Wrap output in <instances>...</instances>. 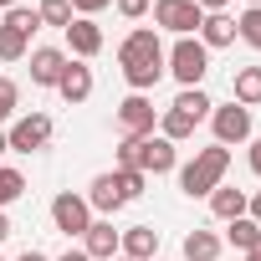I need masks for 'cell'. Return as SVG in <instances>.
I'll return each mask as SVG.
<instances>
[{
	"label": "cell",
	"mask_w": 261,
	"mask_h": 261,
	"mask_svg": "<svg viewBox=\"0 0 261 261\" xmlns=\"http://www.w3.org/2000/svg\"><path fill=\"white\" fill-rule=\"evenodd\" d=\"M118 67H123V77H128L134 92H149V87L164 77V46H159V36H154L149 26L128 31L123 46H118Z\"/></svg>",
	"instance_id": "6da1fadb"
},
{
	"label": "cell",
	"mask_w": 261,
	"mask_h": 261,
	"mask_svg": "<svg viewBox=\"0 0 261 261\" xmlns=\"http://www.w3.org/2000/svg\"><path fill=\"white\" fill-rule=\"evenodd\" d=\"M225 169H230V149L210 144V149H200V154H195V159L179 169V190H185L190 200L215 195V190H220V179H225Z\"/></svg>",
	"instance_id": "7a4b0ae2"
},
{
	"label": "cell",
	"mask_w": 261,
	"mask_h": 261,
	"mask_svg": "<svg viewBox=\"0 0 261 261\" xmlns=\"http://www.w3.org/2000/svg\"><path fill=\"white\" fill-rule=\"evenodd\" d=\"M164 62H169V72L179 77V87H200L205 72H210V51L200 46V36H179L174 51H169Z\"/></svg>",
	"instance_id": "3957f363"
},
{
	"label": "cell",
	"mask_w": 261,
	"mask_h": 261,
	"mask_svg": "<svg viewBox=\"0 0 261 261\" xmlns=\"http://www.w3.org/2000/svg\"><path fill=\"white\" fill-rule=\"evenodd\" d=\"M154 123H159V113H154V102H149L144 92H128V97L118 102V128H123V139H149Z\"/></svg>",
	"instance_id": "277c9868"
},
{
	"label": "cell",
	"mask_w": 261,
	"mask_h": 261,
	"mask_svg": "<svg viewBox=\"0 0 261 261\" xmlns=\"http://www.w3.org/2000/svg\"><path fill=\"white\" fill-rule=\"evenodd\" d=\"M6 144H11L16 154H36V149H46V144H51V118H46V113H26V118H16L11 134H6Z\"/></svg>",
	"instance_id": "5b68a950"
},
{
	"label": "cell",
	"mask_w": 261,
	"mask_h": 261,
	"mask_svg": "<svg viewBox=\"0 0 261 261\" xmlns=\"http://www.w3.org/2000/svg\"><path fill=\"white\" fill-rule=\"evenodd\" d=\"M210 123H215V144H220V149H230V144H246V139H251V108H241V102L210 108Z\"/></svg>",
	"instance_id": "8992f818"
},
{
	"label": "cell",
	"mask_w": 261,
	"mask_h": 261,
	"mask_svg": "<svg viewBox=\"0 0 261 261\" xmlns=\"http://www.w3.org/2000/svg\"><path fill=\"white\" fill-rule=\"evenodd\" d=\"M51 220H57V230L62 236H87V225H92V205H87V195H57L51 200Z\"/></svg>",
	"instance_id": "52a82bcc"
},
{
	"label": "cell",
	"mask_w": 261,
	"mask_h": 261,
	"mask_svg": "<svg viewBox=\"0 0 261 261\" xmlns=\"http://www.w3.org/2000/svg\"><path fill=\"white\" fill-rule=\"evenodd\" d=\"M154 21L164 31H174V36H190V31H200L205 11L195 6V0H154Z\"/></svg>",
	"instance_id": "ba28073f"
},
{
	"label": "cell",
	"mask_w": 261,
	"mask_h": 261,
	"mask_svg": "<svg viewBox=\"0 0 261 261\" xmlns=\"http://www.w3.org/2000/svg\"><path fill=\"white\" fill-rule=\"evenodd\" d=\"M67 62H72L67 51H57V46H36V51H31V82H36V87H57L62 72H67Z\"/></svg>",
	"instance_id": "9c48e42d"
},
{
	"label": "cell",
	"mask_w": 261,
	"mask_h": 261,
	"mask_svg": "<svg viewBox=\"0 0 261 261\" xmlns=\"http://www.w3.org/2000/svg\"><path fill=\"white\" fill-rule=\"evenodd\" d=\"M67 46H72V57H97L102 51V26L97 21H87V16H77L72 26H67Z\"/></svg>",
	"instance_id": "30bf717a"
},
{
	"label": "cell",
	"mask_w": 261,
	"mask_h": 261,
	"mask_svg": "<svg viewBox=\"0 0 261 261\" xmlns=\"http://www.w3.org/2000/svg\"><path fill=\"white\" fill-rule=\"evenodd\" d=\"M139 169L144 174H169L174 169V144L169 139H154V134L139 139Z\"/></svg>",
	"instance_id": "8fae6325"
},
{
	"label": "cell",
	"mask_w": 261,
	"mask_h": 261,
	"mask_svg": "<svg viewBox=\"0 0 261 261\" xmlns=\"http://www.w3.org/2000/svg\"><path fill=\"white\" fill-rule=\"evenodd\" d=\"M82 241H87V256L92 261H113L118 246H123V230H113V220H92Z\"/></svg>",
	"instance_id": "7c38bea8"
},
{
	"label": "cell",
	"mask_w": 261,
	"mask_h": 261,
	"mask_svg": "<svg viewBox=\"0 0 261 261\" xmlns=\"http://www.w3.org/2000/svg\"><path fill=\"white\" fill-rule=\"evenodd\" d=\"M118 256H128V261H154V256H159V230H154V225H134V230H123Z\"/></svg>",
	"instance_id": "4fadbf2b"
},
{
	"label": "cell",
	"mask_w": 261,
	"mask_h": 261,
	"mask_svg": "<svg viewBox=\"0 0 261 261\" xmlns=\"http://www.w3.org/2000/svg\"><path fill=\"white\" fill-rule=\"evenodd\" d=\"M230 41H236V21H230L225 11H215V16H205V21H200V46H205V51L230 46Z\"/></svg>",
	"instance_id": "5bb4252c"
},
{
	"label": "cell",
	"mask_w": 261,
	"mask_h": 261,
	"mask_svg": "<svg viewBox=\"0 0 261 261\" xmlns=\"http://www.w3.org/2000/svg\"><path fill=\"white\" fill-rule=\"evenodd\" d=\"M57 92H62L67 102H87V97H92V72H87L82 62H67V72H62Z\"/></svg>",
	"instance_id": "9a60e30c"
},
{
	"label": "cell",
	"mask_w": 261,
	"mask_h": 261,
	"mask_svg": "<svg viewBox=\"0 0 261 261\" xmlns=\"http://www.w3.org/2000/svg\"><path fill=\"white\" fill-rule=\"evenodd\" d=\"M87 205H92V210H102V215H118V210H123L118 179H113V174H97V179L87 185Z\"/></svg>",
	"instance_id": "2e32d148"
},
{
	"label": "cell",
	"mask_w": 261,
	"mask_h": 261,
	"mask_svg": "<svg viewBox=\"0 0 261 261\" xmlns=\"http://www.w3.org/2000/svg\"><path fill=\"white\" fill-rule=\"evenodd\" d=\"M210 215H215V220H241V215H246V190L220 185V190L210 195Z\"/></svg>",
	"instance_id": "e0dca14e"
},
{
	"label": "cell",
	"mask_w": 261,
	"mask_h": 261,
	"mask_svg": "<svg viewBox=\"0 0 261 261\" xmlns=\"http://www.w3.org/2000/svg\"><path fill=\"white\" fill-rule=\"evenodd\" d=\"M230 92H236L241 108H256V102H261V67H241V72L230 77Z\"/></svg>",
	"instance_id": "ac0fdd59"
},
{
	"label": "cell",
	"mask_w": 261,
	"mask_h": 261,
	"mask_svg": "<svg viewBox=\"0 0 261 261\" xmlns=\"http://www.w3.org/2000/svg\"><path fill=\"white\" fill-rule=\"evenodd\" d=\"M220 256V236L215 230H190L185 236V261H215Z\"/></svg>",
	"instance_id": "d6986e66"
},
{
	"label": "cell",
	"mask_w": 261,
	"mask_h": 261,
	"mask_svg": "<svg viewBox=\"0 0 261 261\" xmlns=\"http://www.w3.org/2000/svg\"><path fill=\"white\" fill-rule=\"evenodd\" d=\"M190 134H195V118L179 113V108H164V118H159V139L179 144V139H190Z\"/></svg>",
	"instance_id": "ffe728a7"
},
{
	"label": "cell",
	"mask_w": 261,
	"mask_h": 261,
	"mask_svg": "<svg viewBox=\"0 0 261 261\" xmlns=\"http://www.w3.org/2000/svg\"><path fill=\"white\" fill-rule=\"evenodd\" d=\"M225 241H230V246H241V251H251V246L261 241V225H256L251 215H241V220H225Z\"/></svg>",
	"instance_id": "44dd1931"
},
{
	"label": "cell",
	"mask_w": 261,
	"mask_h": 261,
	"mask_svg": "<svg viewBox=\"0 0 261 261\" xmlns=\"http://www.w3.org/2000/svg\"><path fill=\"white\" fill-rule=\"evenodd\" d=\"M174 108H179V113H190V118L200 123V118H210V108H215V102H210V97H205L200 87H185V92L174 97Z\"/></svg>",
	"instance_id": "7402d4cb"
},
{
	"label": "cell",
	"mask_w": 261,
	"mask_h": 261,
	"mask_svg": "<svg viewBox=\"0 0 261 261\" xmlns=\"http://www.w3.org/2000/svg\"><path fill=\"white\" fill-rule=\"evenodd\" d=\"M36 16H41V26H72V0H41L36 6Z\"/></svg>",
	"instance_id": "603a6c76"
},
{
	"label": "cell",
	"mask_w": 261,
	"mask_h": 261,
	"mask_svg": "<svg viewBox=\"0 0 261 261\" xmlns=\"http://www.w3.org/2000/svg\"><path fill=\"white\" fill-rule=\"evenodd\" d=\"M26 195V174L21 169H6V164H0V210H6L11 200H21Z\"/></svg>",
	"instance_id": "cb8c5ba5"
},
{
	"label": "cell",
	"mask_w": 261,
	"mask_h": 261,
	"mask_svg": "<svg viewBox=\"0 0 261 261\" xmlns=\"http://www.w3.org/2000/svg\"><path fill=\"white\" fill-rule=\"evenodd\" d=\"M26 41L31 36H21L16 26H0V62H21L26 57Z\"/></svg>",
	"instance_id": "d4e9b609"
},
{
	"label": "cell",
	"mask_w": 261,
	"mask_h": 261,
	"mask_svg": "<svg viewBox=\"0 0 261 261\" xmlns=\"http://www.w3.org/2000/svg\"><path fill=\"white\" fill-rule=\"evenodd\" d=\"M113 179H118V195H123V205H128V200H139V195H144V185H149V174H144V169H118Z\"/></svg>",
	"instance_id": "484cf974"
},
{
	"label": "cell",
	"mask_w": 261,
	"mask_h": 261,
	"mask_svg": "<svg viewBox=\"0 0 261 261\" xmlns=\"http://www.w3.org/2000/svg\"><path fill=\"white\" fill-rule=\"evenodd\" d=\"M236 36H241L246 46H256V51H261V6H251V11L236 21Z\"/></svg>",
	"instance_id": "4316f807"
},
{
	"label": "cell",
	"mask_w": 261,
	"mask_h": 261,
	"mask_svg": "<svg viewBox=\"0 0 261 261\" xmlns=\"http://www.w3.org/2000/svg\"><path fill=\"white\" fill-rule=\"evenodd\" d=\"M6 26H16L21 36H31V31L41 26V16H36V11H26V6H11V11H6Z\"/></svg>",
	"instance_id": "83f0119b"
},
{
	"label": "cell",
	"mask_w": 261,
	"mask_h": 261,
	"mask_svg": "<svg viewBox=\"0 0 261 261\" xmlns=\"http://www.w3.org/2000/svg\"><path fill=\"white\" fill-rule=\"evenodd\" d=\"M16 102H21V87H16L11 77H0V123H6V118L16 113Z\"/></svg>",
	"instance_id": "f1b7e54d"
},
{
	"label": "cell",
	"mask_w": 261,
	"mask_h": 261,
	"mask_svg": "<svg viewBox=\"0 0 261 261\" xmlns=\"http://www.w3.org/2000/svg\"><path fill=\"white\" fill-rule=\"evenodd\" d=\"M118 169H139V139H123L118 144Z\"/></svg>",
	"instance_id": "f546056e"
},
{
	"label": "cell",
	"mask_w": 261,
	"mask_h": 261,
	"mask_svg": "<svg viewBox=\"0 0 261 261\" xmlns=\"http://www.w3.org/2000/svg\"><path fill=\"white\" fill-rule=\"evenodd\" d=\"M118 16H128V21H144V16H149V0H118Z\"/></svg>",
	"instance_id": "4dcf8cb0"
},
{
	"label": "cell",
	"mask_w": 261,
	"mask_h": 261,
	"mask_svg": "<svg viewBox=\"0 0 261 261\" xmlns=\"http://www.w3.org/2000/svg\"><path fill=\"white\" fill-rule=\"evenodd\" d=\"M108 6H113V0H72V11H77V16H87V21H92L97 11H108Z\"/></svg>",
	"instance_id": "1f68e13d"
},
{
	"label": "cell",
	"mask_w": 261,
	"mask_h": 261,
	"mask_svg": "<svg viewBox=\"0 0 261 261\" xmlns=\"http://www.w3.org/2000/svg\"><path fill=\"white\" fill-rule=\"evenodd\" d=\"M246 210H251V220L261 225V190H256V195H246Z\"/></svg>",
	"instance_id": "d6a6232c"
},
{
	"label": "cell",
	"mask_w": 261,
	"mask_h": 261,
	"mask_svg": "<svg viewBox=\"0 0 261 261\" xmlns=\"http://www.w3.org/2000/svg\"><path fill=\"white\" fill-rule=\"evenodd\" d=\"M195 6H200L205 16H215V11H225V6H230V0H195Z\"/></svg>",
	"instance_id": "836d02e7"
},
{
	"label": "cell",
	"mask_w": 261,
	"mask_h": 261,
	"mask_svg": "<svg viewBox=\"0 0 261 261\" xmlns=\"http://www.w3.org/2000/svg\"><path fill=\"white\" fill-rule=\"evenodd\" d=\"M251 169H256V179H261V139H251Z\"/></svg>",
	"instance_id": "e575fe53"
},
{
	"label": "cell",
	"mask_w": 261,
	"mask_h": 261,
	"mask_svg": "<svg viewBox=\"0 0 261 261\" xmlns=\"http://www.w3.org/2000/svg\"><path fill=\"white\" fill-rule=\"evenodd\" d=\"M16 261H51V256H41V251H21Z\"/></svg>",
	"instance_id": "d590c367"
},
{
	"label": "cell",
	"mask_w": 261,
	"mask_h": 261,
	"mask_svg": "<svg viewBox=\"0 0 261 261\" xmlns=\"http://www.w3.org/2000/svg\"><path fill=\"white\" fill-rule=\"evenodd\" d=\"M57 261H92L87 251H67V256H57Z\"/></svg>",
	"instance_id": "8d00e7d4"
},
{
	"label": "cell",
	"mask_w": 261,
	"mask_h": 261,
	"mask_svg": "<svg viewBox=\"0 0 261 261\" xmlns=\"http://www.w3.org/2000/svg\"><path fill=\"white\" fill-rule=\"evenodd\" d=\"M11 236V220H6V210H0V241H6Z\"/></svg>",
	"instance_id": "74e56055"
},
{
	"label": "cell",
	"mask_w": 261,
	"mask_h": 261,
	"mask_svg": "<svg viewBox=\"0 0 261 261\" xmlns=\"http://www.w3.org/2000/svg\"><path fill=\"white\" fill-rule=\"evenodd\" d=\"M246 261H261V241H256V246H251V251H246Z\"/></svg>",
	"instance_id": "f35d334b"
},
{
	"label": "cell",
	"mask_w": 261,
	"mask_h": 261,
	"mask_svg": "<svg viewBox=\"0 0 261 261\" xmlns=\"http://www.w3.org/2000/svg\"><path fill=\"white\" fill-rule=\"evenodd\" d=\"M0 154H11V144H6V134H0Z\"/></svg>",
	"instance_id": "ab89813d"
},
{
	"label": "cell",
	"mask_w": 261,
	"mask_h": 261,
	"mask_svg": "<svg viewBox=\"0 0 261 261\" xmlns=\"http://www.w3.org/2000/svg\"><path fill=\"white\" fill-rule=\"evenodd\" d=\"M11 6H16V0H0V11H11Z\"/></svg>",
	"instance_id": "60d3db41"
},
{
	"label": "cell",
	"mask_w": 261,
	"mask_h": 261,
	"mask_svg": "<svg viewBox=\"0 0 261 261\" xmlns=\"http://www.w3.org/2000/svg\"><path fill=\"white\" fill-rule=\"evenodd\" d=\"M246 6H261V0H246Z\"/></svg>",
	"instance_id": "b9f144b4"
},
{
	"label": "cell",
	"mask_w": 261,
	"mask_h": 261,
	"mask_svg": "<svg viewBox=\"0 0 261 261\" xmlns=\"http://www.w3.org/2000/svg\"><path fill=\"white\" fill-rule=\"evenodd\" d=\"M113 261H128V256H113Z\"/></svg>",
	"instance_id": "7bdbcfd3"
},
{
	"label": "cell",
	"mask_w": 261,
	"mask_h": 261,
	"mask_svg": "<svg viewBox=\"0 0 261 261\" xmlns=\"http://www.w3.org/2000/svg\"><path fill=\"white\" fill-rule=\"evenodd\" d=\"M0 261H6V256H0Z\"/></svg>",
	"instance_id": "ee69618b"
}]
</instances>
